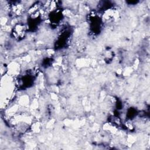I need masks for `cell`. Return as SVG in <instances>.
<instances>
[{
	"label": "cell",
	"mask_w": 150,
	"mask_h": 150,
	"mask_svg": "<svg viewBox=\"0 0 150 150\" xmlns=\"http://www.w3.org/2000/svg\"><path fill=\"white\" fill-rule=\"evenodd\" d=\"M26 26L23 23H18L15 25L12 30V35L13 37L18 40L23 39L26 35Z\"/></svg>",
	"instance_id": "1"
},
{
	"label": "cell",
	"mask_w": 150,
	"mask_h": 150,
	"mask_svg": "<svg viewBox=\"0 0 150 150\" xmlns=\"http://www.w3.org/2000/svg\"><path fill=\"white\" fill-rule=\"evenodd\" d=\"M110 122H112V124L116 125H120L121 124V119L117 117V116H112L110 118Z\"/></svg>",
	"instance_id": "2"
}]
</instances>
